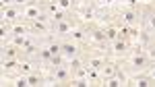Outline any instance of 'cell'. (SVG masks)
I'll return each instance as SVG.
<instances>
[{
    "instance_id": "8fae6325",
    "label": "cell",
    "mask_w": 155,
    "mask_h": 87,
    "mask_svg": "<svg viewBox=\"0 0 155 87\" xmlns=\"http://www.w3.org/2000/svg\"><path fill=\"white\" fill-rule=\"evenodd\" d=\"M112 52H114L116 56H124V54H126V42H124L122 37H118L116 42H112Z\"/></svg>"
},
{
    "instance_id": "e0dca14e",
    "label": "cell",
    "mask_w": 155,
    "mask_h": 87,
    "mask_svg": "<svg viewBox=\"0 0 155 87\" xmlns=\"http://www.w3.org/2000/svg\"><path fill=\"white\" fill-rule=\"evenodd\" d=\"M56 2H58V6L60 8H62V11H72V6H74V2H72V0H56Z\"/></svg>"
},
{
    "instance_id": "30bf717a",
    "label": "cell",
    "mask_w": 155,
    "mask_h": 87,
    "mask_svg": "<svg viewBox=\"0 0 155 87\" xmlns=\"http://www.w3.org/2000/svg\"><path fill=\"white\" fill-rule=\"evenodd\" d=\"M104 64H106V58H104V56H91V58L85 60V66H89V69H97V71H101Z\"/></svg>"
},
{
    "instance_id": "277c9868",
    "label": "cell",
    "mask_w": 155,
    "mask_h": 87,
    "mask_svg": "<svg viewBox=\"0 0 155 87\" xmlns=\"http://www.w3.org/2000/svg\"><path fill=\"white\" fill-rule=\"evenodd\" d=\"M41 15H44V8H41L39 4H35L33 0H31L29 4H25V6H23V19H27L29 23L35 21V19H39Z\"/></svg>"
},
{
    "instance_id": "5bb4252c",
    "label": "cell",
    "mask_w": 155,
    "mask_h": 87,
    "mask_svg": "<svg viewBox=\"0 0 155 87\" xmlns=\"http://www.w3.org/2000/svg\"><path fill=\"white\" fill-rule=\"evenodd\" d=\"M106 35H107V42L112 44V42H116L120 37V29H116V27H107L106 29Z\"/></svg>"
},
{
    "instance_id": "9c48e42d",
    "label": "cell",
    "mask_w": 155,
    "mask_h": 87,
    "mask_svg": "<svg viewBox=\"0 0 155 87\" xmlns=\"http://www.w3.org/2000/svg\"><path fill=\"white\" fill-rule=\"evenodd\" d=\"M87 31H85L83 27H72V31L68 33V39H72V42H77V44H81V42H85L87 39Z\"/></svg>"
},
{
    "instance_id": "4fadbf2b",
    "label": "cell",
    "mask_w": 155,
    "mask_h": 87,
    "mask_svg": "<svg viewBox=\"0 0 155 87\" xmlns=\"http://www.w3.org/2000/svg\"><path fill=\"white\" fill-rule=\"evenodd\" d=\"M114 75H116V66L110 64V62H106V64L101 66V77H104V81L110 79V77H114Z\"/></svg>"
},
{
    "instance_id": "7a4b0ae2",
    "label": "cell",
    "mask_w": 155,
    "mask_h": 87,
    "mask_svg": "<svg viewBox=\"0 0 155 87\" xmlns=\"http://www.w3.org/2000/svg\"><path fill=\"white\" fill-rule=\"evenodd\" d=\"M60 56L64 58V62L72 60V58H77V56H81L79 44H77V42H72V39H66V42H62V44H60Z\"/></svg>"
},
{
    "instance_id": "ac0fdd59",
    "label": "cell",
    "mask_w": 155,
    "mask_h": 87,
    "mask_svg": "<svg viewBox=\"0 0 155 87\" xmlns=\"http://www.w3.org/2000/svg\"><path fill=\"white\" fill-rule=\"evenodd\" d=\"M120 4H124L126 8H134L137 4H139V0H118Z\"/></svg>"
},
{
    "instance_id": "52a82bcc",
    "label": "cell",
    "mask_w": 155,
    "mask_h": 87,
    "mask_svg": "<svg viewBox=\"0 0 155 87\" xmlns=\"http://www.w3.org/2000/svg\"><path fill=\"white\" fill-rule=\"evenodd\" d=\"M87 81H89V85H104L101 71H97V69H89V66H87Z\"/></svg>"
},
{
    "instance_id": "44dd1931",
    "label": "cell",
    "mask_w": 155,
    "mask_h": 87,
    "mask_svg": "<svg viewBox=\"0 0 155 87\" xmlns=\"http://www.w3.org/2000/svg\"><path fill=\"white\" fill-rule=\"evenodd\" d=\"M139 2H151V0H139Z\"/></svg>"
},
{
    "instance_id": "7c38bea8",
    "label": "cell",
    "mask_w": 155,
    "mask_h": 87,
    "mask_svg": "<svg viewBox=\"0 0 155 87\" xmlns=\"http://www.w3.org/2000/svg\"><path fill=\"white\" fill-rule=\"evenodd\" d=\"M19 50L21 48H17V46H2V60H8V58H17L19 56Z\"/></svg>"
},
{
    "instance_id": "6da1fadb",
    "label": "cell",
    "mask_w": 155,
    "mask_h": 87,
    "mask_svg": "<svg viewBox=\"0 0 155 87\" xmlns=\"http://www.w3.org/2000/svg\"><path fill=\"white\" fill-rule=\"evenodd\" d=\"M50 79H46V85H71L72 81V73L68 69V64H56V66H50Z\"/></svg>"
},
{
    "instance_id": "5b68a950",
    "label": "cell",
    "mask_w": 155,
    "mask_h": 87,
    "mask_svg": "<svg viewBox=\"0 0 155 87\" xmlns=\"http://www.w3.org/2000/svg\"><path fill=\"white\" fill-rule=\"evenodd\" d=\"M2 19H4V21H17V19H23V6H17V4L2 6Z\"/></svg>"
},
{
    "instance_id": "8992f818",
    "label": "cell",
    "mask_w": 155,
    "mask_h": 87,
    "mask_svg": "<svg viewBox=\"0 0 155 87\" xmlns=\"http://www.w3.org/2000/svg\"><path fill=\"white\" fill-rule=\"evenodd\" d=\"M72 31V25L64 19V21H58V23H52V35H56V37H60V35H68Z\"/></svg>"
},
{
    "instance_id": "d6986e66",
    "label": "cell",
    "mask_w": 155,
    "mask_h": 87,
    "mask_svg": "<svg viewBox=\"0 0 155 87\" xmlns=\"http://www.w3.org/2000/svg\"><path fill=\"white\" fill-rule=\"evenodd\" d=\"M147 75L151 77V81H153V83H155V64H153V66H151V69H149V73H147Z\"/></svg>"
},
{
    "instance_id": "9a60e30c",
    "label": "cell",
    "mask_w": 155,
    "mask_h": 87,
    "mask_svg": "<svg viewBox=\"0 0 155 87\" xmlns=\"http://www.w3.org/2000/svg\"><path fill=\"white\" fill-rule=\"evenodd\" d=\"M145 23H147V31L149 33H155V12H149L145 17Z\"/></svg>"
},
{
    "instance_id": "3957f363",
    "label": "cell",
    "mask_w": 155,
    "mask_h": 87,
    "mask_svg": "<svg viewBox=\"0 0 155 87\" xmlns=\"http://www.w3.org/2000/svg\"><path fill=\"white\" fill-rule=\"evenodd\" d=\"M149 62H151V58L147 56V52H145L143 48H139V50H137V54L132 56L130 64L134 66V71H139V73H143L145 69L149 66Z\"/></svg>"
},
{
    "instance_id": "ffe728a7",
    "label": "cell",
    "mask_w": 155,
    "mask_h": 87,
    "mask_svg": "<svg viewBox=\"0 0 155 87\" xmlns=\"http://www.w3.org/2000/svg\"><path fill=\"white\" fill-rule=\"evenodd\" d=\"M11 4H15V0H2V6H11Z\"/></svg>"
},
{
    "instance_id": "ba28073f",
    "label": "cell",
    "mask_w": 155,
    "mask_h": 87,
    "mask_svg": "<svg viewBox=\"0 0 155 87\" xmlns=\"http://www.w3.org/2000/svg\"><path fill=\"white\" fill-rule=\"evenodd\" d=\"M122 21H124V25H134L139 21L137 8H124V11H122Z\"/></svg>"
},
{
    "instance_id": "2e32d148",
    "label": "cell",
    "mask_w": 155,
    "mask_h": 87,
    "mask_svg": "<svg viewBox=\"0 0 155 87\" xmlns=\"http://www.w3.org/2000/svg\"><path fill=\"white\" fill-rule=\"evenodd\" d=\"M104 85H107V87H118V85H124V83H122V79H120V77H116V75H114V77H110V79H106V81H104Z\"/></svg>"
}]
</instances>
